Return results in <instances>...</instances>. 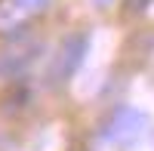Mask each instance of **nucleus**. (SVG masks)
<instances>
[{"mask_svg":"<svg viewBox=\"0 0 154 151\" xmlns=\"http://www.w3.org/2000/svg\"><path fill=\"white\" fill-rule=\"evenodd\" d=\"M96 3H99V6H108V3H111V0H96Z\"/></svg>","mask_w":154,"mask_h":151,"instance_id":"423d86ee","label":"nucleus"},{"mask_svg":"<svg viewBox=\"0 0 154 151\" xmlns=\"http://www.w3.org/2000/svg\"><path fill=\"white\" fill-rule=\"evenodd\" d=\"M83 53H86V34H68L65 40L59 43V53L49 65V77L53 80H65L74 74V68L83 62Z\"/></svg>","mask_w":154,"mask_h":151,"instance_id":"7ed1b4c3","label":"nucleus"},{"mask_svg":"<svg viewBox=\"0 0 154 151\" xmlns=\"http://www.w3.org/2000/svg\"><path fill=\"white\" fill-rule=\"evenodd\" d=\"M49 0H16V6L19 9H40V6H46Z\"/></svg>","mask_w":154,"mask_h":151,"instance_id":"20e7f679","label":"nucleus"},{"mask_svg":"<svg viewBox=\"0 0 154 151\" xmlns=\"http://www.w3.org/2000/svg\"><path fill=\"white\" fill-rule=\"evenodd\" d=\"M148 127V117L136 108H120L117 114L111 117V123L105 127V139L114 145H133L139 136L145 133Z\"/></svg>","mask_w":154,"mask_h":151,"instance_id":"f03ea898","label":"nucleus"},{"mask_svg":"<svg viewBox=\"0 0 154 151\" xmlns=\"http://www.w3.org/2000/svg\"><path fill=\"white\" fill-rule=\"evenodd\" d=\"M130 3H133V6H145L148 0H130Z\"/></svg>","mask_w":154,"mask_h":151,"instance_id":"39448f33","label":"nucleus"},{"mask_svg":"<svg viewBox=\"0 0 154 151\" xmlns=\"http://www.w3.org/2000/svg\"><path fill=\"white\" fill-rule=\"evenodd\" d=\"M37 53H40V40L31 34H22L16 40L0 46V77H16V74L28 71L34 65Z\"/></svg>","mask_w":154,"mask_h":151,"instance_id":"f257e3e1","label":"nucleus"}]
</instances>
